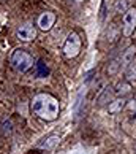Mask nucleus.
Segmentation results:
<instances>
[{
	"instance_id": "f3484780",
	"label": "nucleus",
	"mask_w": 136,
	"mask_h": 154,
	"mask_svg": "<svg viewBox=\"0 0 136 154\" xmlns=\"http://www.w3.org/2000/svg\"><path fill=\"white\" fill-rule=\"evenodd\" d=\"M70 2H76V3H81V2H84V0H70Z\"/></svg>"
},
{
	"instance_id": "6e6552de",
	"label": "nucleus",
	"mask_w": 136,
	"mask_h": 154,
	"mask_svg": "<svg viewBox=\"0 0 136 154\" xmlns=\"http://www.w3.org/2000/svg\"><path fill=\"white\" fill-rule=\"evenodd\" d=\"M59 143H60L59 135H49V137H46V138H43L37 146L40 148V149H48V151H51V149H54V148L57 146Z\"/></svg>"
},
{
	"instance_id": "2eb2a0df",
	"label": "nucleus",
	"mask_w": 136,
	"mask_h": 154,
	"mask_svg": "<svg viewBox=\"0 0 136 154\" xmlns=\"http://www.w3.org/2000/svg\"><path fill=\"white\" fill-rule=\"evenodd\" d=\"M127 108H128L130 111H136V95H135L133 99L127 103Z\"/></svg>"
},
{
	"instance_id": "ddd939ff",
	"label": "nucleus",
	"mask_w": 136,
	"mask_h": 154,
	"mask_svg": "<svg viewBox=\"0 0 136 154\" xmlns=\"http://www.w3.org/2000/svg\"><path fill=\"white\" fill-rule=\"evenodd\" d=\"M125 75H127V81H136V62H133V64L127 68Z\"/></svg>"
},
{
	"instance_id": "4468645a",
	"label": "nucleus",
	"mask_w": 136,
	"mask_h": 154,
	"mask_svg": "<svg viewBox=\"0 0 136 154\" xmlns=\"http://www.w3.org/2000/svg\"><path fill=\"white\" fill-rule=\"evenodd\" d=\"M128 10V0H117V3H116V11L117 13H125V11Z\"/></svg>"
},
{
	"instance_id": "39448f33",
	"label": "nucleus",
	"mask_w": 136,
	"mask_h": 154,
	"mask_svg": "<svg viewBox=\"0 0 136 154\" xmlns=\"http://www.w3.org/2000/svg\"><path fill=\"white\" fill-rule=\"evenodd\" d=\"M55 14L52 13V11H43L41 14L38 16V21H37V26L40 27L41 30L48 32L52 29V26L55 24Z\"/></svg>"
},
{
	"instance_id": "f8f14e48",
	"label": "nucleus",
	"mask_w": 136,
	"mask_h": 154,
	"mask_svg": "<svg viewBox=\"0 0 136 154\" xmlns=\"http://www.w3.org/2000/svg\"><path fill=\"white\" fill-rule=\"evenodd\" d=\"M117 72H120V59H114L108 65V73L109 75H116Z\"/></svg>"
},
{
	"instance_id": "9b49d317",
	"label": "nucleus",
	"mask_w": 136,
	"mask_h": 154,
	"mask_svg": "<svg viewBox=\"0 0 136 154\" xmlns=\"http://www.w3.org/2000/svg\"><path fill=\"white\" fill-rule=\"evenodd\" d=\"M125 99L123 97H119V99H116V100H112L111 103H109V106H108V111L111 113V115H114V113H119V111H122V108L125 106Z\"/></svg>"
},
{
	"instance_id": "a211bd4d",
	"label": "nucleus",
	"mask_w": 136,
	"mask_h": 154,
	"mask_svg": "<svg viewBox=\"0 0 136 154\" xmlns=\"http://www.w3.org/2000/svg\"><path fill=\"white\" fill-rule=\"evenodd\" d=\"M135 149H136V145H135Z\"/></svg>"
},
{
	"instance_id": "20e7f679",
	"label": "nucleus",
	"mask_w": 136,
	"mask_h": 154,
	"mask_svg": "<svg viewBox=\"0 0 136 154\" xmlns=\"http://www.w3.org/2000/svg\"><path fill=\"white\" fill-rule=\"evenodd\" d=\"M123 35L130 37L136 29V8H128L125 13H123Z\"/></svg>"
},
{
	"instance_id": "f03ea898",
	"label": "nucleus",
	"mask_w": 136,
	"mask_h": 154,
	"mask_svg": "<svg viewBox=\"0 0 136 154\" xmlns=\"http://www.w3.org/2000/svg\"><path fill=\"white\" fill-rule=\"evenodd\" d=\"M10 64L11 67L14 68L16 72H19V73H25V72H29L30 68L33 67V64H35V59H33V56L29 54L25 49H14L13 53H11L10 56Z\"/></svg>"
},
{
	"instance_id": "1a4fd4ad",
	"label": "nucleus",
	"mask_w": 136,
	"mask_h": 154,
	"mask_svg": "<svg viewBox=\"0 0 136 154\" xmlns=\"http://www.w3.org/2000/svg\"><path fill=\"white\" fill-rule=\"evenodd\" d=\"M112 95H114V89H112L111 86H106L101 92L98 94V99H97V102H98V105L100 106H103V105H106L108 102H112Z\"/></svg>"
},
{
	"instance_id": "423d86ee",
	"label": "nucleus",
	"mask_w": 136,
	"mask_h": 154,
	"mask_svg": "<svg viewBox=\"0 0 136 154\" xmlns=\"http://www.w3.org/2000/svg\"><path fill=\"white\" fill-rule=\"evenodd\" d=\"M16 35H18L21 42H32L37 37V29L32 24H24L16 30Z\"/></svg>"
},
{
	"instance_id": "9d476101",
	"label": "nucleus",
	"mask_w": 136,
	"mask_h": 154,
	"mask_svg": "<svg viewBox=\"0 0 136 154\" xmlns=\"http://www.w3.org/2000/svg\"><path fill=\"white\" fill-rule=\"evenodd\" d=\"M130 92H132V84H130V81H120L114 88V95H117V97H125Z\"/></svg>"
},
{
	"instance_id": "7ed1b4c3",
	"label": "nucleus",
	"mask_w": 136,
	"mask_h": 154,
	"mask_svg": "<svg viewBox=\"0 0 136 154\" xmlns=\"http://www.w3.org/2000/svg\"><path fill=\"white\" fill-rule=\"evenodd\" d=\"M81 46H82V43H81V38H79V35L76 32H70L67 35V40H65V43H64V48H62V51H64V54L67 56V57H78L79 53H81Z\"/></svg>"
},
{
	"instance_id": "f257e3e1",
	"label": "nucleus",
	"mask_w": 136,
	"mask_h": 154,
	"mask_svg": "<svg viewBox=\"0 0 136 154\" xmlns=\"http://www.w3.org/2000/svg\"><path fill=\"white\" fill-rule=\"evenodd\" d=\"M32 113L35 115L37 118L43 119V121H55L60 115V103L59 100L55 99L54 95H51L48 92H40L33 97L32 103Z\"/></svg>"
},
{
	"instance_id": "0eeeda50",
	"label": "nucleus",
	"mask_w": 136,
	"mask_h": 154,
	"mask_svg": "<svg viewBox=\"0 0 136 154\" xmlns=\"http://www.w3.org/2000/svg\"><path fill=\"white\" fill-rule=\"evenodd\" d=\"M135 56H136V46H135V45L128 46L125 51H123V54L120 56V70L122 72H125L127 68L133 64Z\"/></svg>"
},
{
	"instance_id": "dca6fc26",
	"label": "nucleus",
	"mask_w": 136,
	"mask_h": 154,
	"mask_svg": "<svg viewBox=\"0 0 136 154\" xmlns=\"http://www.w3.org/2000/svg\"><path fill=\"white\" fill-rule=\"evenodd\" d=\"M3 130H5V134H11V130H13V129H11V122L10 121L3 122Z\"/></svg>"
}]
</instances>
